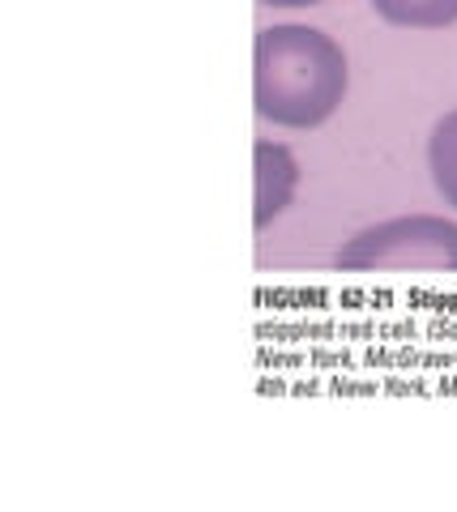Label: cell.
<instances>
[{
	"instance_id": "cell-1",
	"label": "cell",
	"mask_w": 457,
	"mask_h": 512,
	"mask_svg": "<svg viewBox=\"0 0 457 512\" xmlns=\"http://www.w3.org/2000/svg\"><path fill=\"white\" fill-rule=\"evenodd\" d=\"M346 94V56L317 26H270L252 47V99L282 128H317Z\"/></svg>"
},
{
	"instance_id": "cell-6",
	"label": "cell",
	"mask_w": 457,
	"mask_h": 512,
	"mask_svg": "<svg viewBox=\"0 0 457 512\" xmlns=\"http://www.w3.org/2000/svg\"><path fill=\"white\" fill-rule=\"evenodd\" d=\"M261 5H278V9H304V5H325V0H261Z\"/></svg>"
},
{
	"instance_id": "cell-4",
	"label": "cell",
	"mask_w": 457,
	"mask_h": 512,
	"mask_svg": "<svg viewBox=\"0 0 457 512\" xmlns=\"http://www.w3.org/2000/svg\"><path fill=\"white\" fill-rule=\"evenodd\" d=\"M389 26H411V30H440L457 22V0H372Z\"/></svg>"
},
{
	"instance_id": "cell-3",
	"label": "cell",
	"mask_w": 457,
	"mask_h": 512,
	"mask_svg": "<svg viewBox=\"0 0 457 512\" xmlns=\"http://www.w3.org/2000/svg\"><path fill=\"white\" fill-rule=\"evenodd\" d=\"M252 171H257V210H252V222L257 227H270V222L291 205V192L299 184V167L287 146L278 141H257L252 146Z\"/></svg>"
},
{
	"instance_id": "cell-2",
	"label": "cell",
	"mask_w": 457,
	"mask_h": 512,
	"mask_svg": "<svg viewBox=\"0 0 457 512\" xmlns=\"http://www.w3.org/2000/svg\"><path fill=\"white\" fill-rule=\"evenodd\" d=\"M346 274H457V222L436 214H406L351 235L338 248Z\"/></svg>"
},
{
	"instance_id": "cell-5",
	"label": "cell",
	"mask_w": 457,
	"mask_h": 512,
	"mask_svg": "<svg viewBox=\"0 0 457 512\" xmlns=\"http://www.w3.org/2000/svg\"><path fill=\"white\" fill-rule=\"evenodd\" d=\"M428 163H432L436 192L457 210V111L436 120L432 141H428Z\"/></svg>"
}]
</instances>
